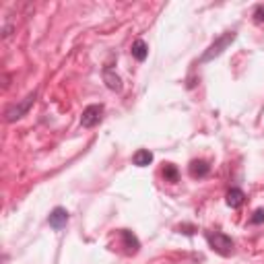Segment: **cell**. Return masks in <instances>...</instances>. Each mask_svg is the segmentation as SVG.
Instances as JSON below:
<instances>
[{
    "label": "cell",
    "instance_id": "obj_14",
    "mask_svg": "<svg viewBox=\"0 0 264 264\" xmlns=\"http://www.w3.org/2000/svg\"><path fill=\"white\" fill-rule=\"evenodd\" d=\"M252 223H254V225H260V223H264V209H258L256 213L252 215Z\"/></svg>",
    "mask_w": 264,
    "mask_h": 264
},
{
    "label": "cell",
    "instance_id": "obj_9",
    "mask_svg": "<svg viewBox=\"0 0 264 264\" xmlns=\"http://www.w3.org/2000/svg\"><path fill=\"white\" fill-rule=\"evenodd\" d=\"M209 163L207 161H202V159H196V161H192L190 163V173H192V178H204V175L209 173Z\"/></svg>",
    "mask_w": 264,
    "mask_h": 264
},
{
    "label": "cell",
    "instance_id": "obj_5",
    "mask_svg": "<svg viewBox=\"0 0 264 264\" xmlns=\"http://www.w3.org/2000/svg\"><path fill=\"white\" fill-rule=\"evenodd\" d=\"M48 223H50V227H54V229L66 227V223H68V213H66V209H62V207L54 209V211L50 213V217H48Z\"/></svg>",
    "mask_w": 264,
    "mask_h": 264
},
{
    "label": "cell",
    "instance_id": "obj_1",
    "mask_svg": "<svg viewBox=\"0 0 264 264\" xmlns=\"http://www.w3.org/2000/svg\"><path fill=\"white\" fill-rule=\"evenodd\" d=\"M207 241H209V246L221 254V256H231V252H233V240L227 238L225 233H219V231H215V233H207Z\"/></svg>",
    "mask_w": 264,
    "mask_h": 264
},
{
    "label": "cell",
    "instance_id": "obj_13",
    "mask_svg": "<svg viewBox=\"0 0 264 264\" xmlns=\"http://www.w3.org/2000/svg\"><path fill=\"white\" fill-rule=\"evenodd\" d=\"M254 21H256V23H264V4L256 6V11H254Z\"/></svg>",
    "mask_w": 264,
    "mask_h": 264
},
{
    "label": "cell",
    "instance_id": "obj_12",
    "mask_svg": "<svg viewBox=\"0 0 264 264\" xmlns=\"http://www.w3.org/2000/svg\"><path fill=\"white\" fill-rule=\"evenodd\" d=\"M163 178L168 182H178V169H175V165H165L163 168Z\"/></svg>",
    "mask_w": 264,
    "mask_h": 264
},
{
    "label": "cell",
    "instance_id": "obj_3",
    "mask_svg": "<svg viewBox=\"0 0 264 264\" xmlns=\"http://www.w3.org/2000/svg\"><path fill=\"white\" fill-rule=\"evenodd\" d=\"M35 97H37V93H29L23 101L15 103L13 107H8L6 114H4V116H6V122H15V120H19V118H23V116L29 112V107L35 103Z\"/></svg>",
    "mask_w": 264,
    "mask_h": 264
},
{
    "label": "cell",
    "instance_id": "obj_7",
    "mask_svg": "<svg viewBox=\"0 0 264 264\" xmlns=\"http://www.w3.org/2000/svg\"><path fill=\"white\" fill-rule=\"evenodd\" d=\"M243 200H246V194H243L240 188H231L227 192V204L231 209H240L243 204Z\"/></svg>",
    "mask_w": 264,
    "mask_h": 264
},
{
    "label": "cell",
    "instance_id": "obj_4",
    "mask_svg": "<svg viewBox=\"0 0 264 264\" xmlns=\"http://www.w3.org/2000/svg\"><path fill=\"white\" fill-rule=\"evenodd\" d=\"M101 116H103V105H89L83 110L81 116V126L83 128H93L101 122Z\"/></svg>",
    "mask_w": 264,
    "mask_h": 264
},
{
    "label": "cell",
    "instance_id": "obj_10",
    "mask_svg": "<svg viewBox=\"0 0 264 264\" xmlns=\"http://www.w3.org/2000/svg\"><path fill=\"white\" fill-rule=\"evenodd\" d=\"M132 56H134L139 62L146 60V56H149V46H146L143 40H136V42L132 44Z\"/></svg>",
    "mask_w": 264,
    "mask_h": 264
},
{
    "label": "cell",
    "instance_id": "obj_2",
    "mask_svg": "<svg viewBox=\"0 0 264 264\" xmlns=\"http://www.w3.org/2000/svg\"><path fill=\"white\" fill-rule=\"evenodd\" d=\"M233 40H236V31H229V33H225L223 37H219L217 42H215L207 52L202 54V58H200V62H211L213 58H217V56H221L223 52H225V48H227Z\"/></svg>",
    "mask_w": 264,
    "mask_h": 264
},
{
    "label": "cell",
    "instance_id": "obj_11",
    "mask_svg": "<svg viewBox=\"0 0 264 264\" xmlns=\"http://www.w3.org/2000/svg\"><path fill=\"white\" fill-rule=\"evenodd\" d=\"M122 238H124V241H126V248H128V252H132V254L139 252L141 243H139V240L132 236V231H122Z\"/></svg>",
    "mask_w": 264,
    "mask_h": 264
},
{
    "label": "cell",
    "instance_id": "obj_6",
    "mask_svg": "<svg viewBox=\"0 0 264 264\" xmlns=\"http://www.w3.org/2000/svg\"><path fill=\"white\" fill-rule=\"evenodd\" d=\"M103 81H105V85L110 87L112 91H120L122 89V81H120V76L116 74L112 68H105L103 71Z\"/></svg>",
    "mask_w": 264,
    "mask_h": 264
},
{
    "label": "cell",
    "instance_id": "obj_8",
    "mask_svg": "<svg viewBox=\"0 0 264 264\" xmlns=\"http://www.w3.org/2000/svg\"><path fill=\"white\" fill-rule=\"evenodd\" d=\"M132 161H134L136 168H146V165H151V161H153V153L149 149H141V151L134 153Z\"/></svg>",
    "mask_w": 264,
    "mask_h": 264
}]
</instances>
